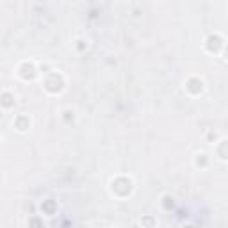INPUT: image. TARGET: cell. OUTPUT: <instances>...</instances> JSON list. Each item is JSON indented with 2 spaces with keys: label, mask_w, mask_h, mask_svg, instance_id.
<instances>
[{
  "label": "cell",
  "mask_w": 228,
  "mask_h": 228,
  "mask_svg": "<svg viewBox=\"0 0 228 228\" xmlns=\"http://www.w3.org/2000/svg\"><path fill=\"white\" fill-rule=\"evenodd\" d=\"M209 48H210V50H217V48H219V38L209 39Z\"/></svg>",
  "instance_id": "1"
}]
</instances>
